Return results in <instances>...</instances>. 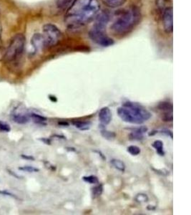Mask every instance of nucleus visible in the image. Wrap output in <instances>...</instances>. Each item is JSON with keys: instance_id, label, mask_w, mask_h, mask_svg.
I'll use <instances>...</instances> for the list:
<instances>
[{"instance_id": "nucleus-1", "label": "nucleus", "mask_w": 191, "mask_h": 215, "mask_svg": "<svg viewBox=\"0 0 191 215\" xmlns=\"http://www.w3.org/2000/svg\"><path fill=\"white\" fill-rule=\"evenodd\" d=\"M98 0H74L64 15V24L70 30H76L89 23L98 15Z\"/></svg>"}, {"instance_id": "nucleus-2", "label": "nucleus", "mask_w": 191, "mask_h": 215, "mask_svg": "<svg viewBox=\"0 0 191 215\" xmlns=\"http://www.w3.org/2000/svg\"><path fill=\"white\" fill-rule=\"evenodd\" d=\"M140 18V9L136 6H131L117 14L110 28L117 35H125L136 27Z\"/></svg>"}, {"instance_id": "nucleus-3", "label": "nucleus", "mask_w": 191, "mask_h": 215, "mask_svg": "<svg viewBox=\"0 0 191 215\" xmlns=\"http://www.w3.org/2000/svg\"><path fill=\"white\" fill-rule=\"evenodd\" d=\"M117 114L123 121L132 124H142L151 118V113L140 105L126 102L117 109Z\"/></svg>"}, {"instance_id": "nucleus-4", "label": "nucleus", "mask_w": 191, "mask_h": 215, "mask_svg": "<svg viewBox=\"0 0 191 215\" xmlns=\"http://www.w3.org/2000/svg\"><path fill=\"white\" fill-rule=\"evenodd\" d=\"M25 43H26V39L24 34H15L12 38L5 52L4 56L5 61L11 63V62H15L20 60L25 51Z\"/></svg>"}, {"instance_id": "nucleus-5", "label": "nucleus", "mask_w": 191, "mask_h": 215, "mask_svg": "<svg viewBox=\"0 0 191 215\" xmlns=\"http://www.w3.org/2000/svg\"><path fill=\"white\" fill-rule=\"evenodd\" d=\"M43 36L46 47H54L59 43L62 37L61 31L52 24H47L43 27Z\"/></svg>"}, {"instance_id": "nucleus-6", "label": "nucleus", "mask_w": 191, "mask_h": 215, "mask_svg": "<svg viewBox=\"0 0 191 215\" xmlns=\"http://www.w3.org/2000/svg\"><path fill=\"white\" fill-rule=\"evenodd\" d=\"M89 36L94 42L102 47H109L114 44V41L105 34V30H98L93 27L90 30Z\"/></svg>"}, {"instance_id": "nucleus-7", "label": "nucleus", "mask_w": 191, "mask_h": 215, "mask_svg": "<svg viewBox=\"0 0 191 215\" xmlns=\"http://www.w3.org/2000/svg\"><path fill=\"white\" fill-rule=\"evenodd\" d=\"M162 20L164 30L167 33H171L173 30V10L172 7H167L163 11Z\"/></svg>"}, {"instance_id": "nucleus-8", "label": "nucleus", "mask_w": 191, "mask_h": 215, "mask_svg": "<svg viewBox=\"0 0 191 215\" xmlns=\"http://www.w3.org/2000/svg\"><path fill=\"white\" fill-rule=\"evenodd\" d=\"M109 21H110V15H109V13L105 11L101 12L97 16L96 21H95V24L93 26V27L98 29V30H105Z\"/></svg>"}, {"instance_id": "nucleus-9", "label": "nucleus", "mask_w": 191, "mask_h": 215, "mask_svg": "<svg viewBox=\"0 0 191 215\" xmlns=\"http://www.w3.org/2000/svg\"><path fill=\"white\" fill-rule=\"evenodd\" d=\"M31 44L36 51L45 48V40L43 34L40 33L34 34L31 39Z\"/></svg>"}, {"instance_id": "nucleus-10", "label": "nucleus", "mask_w": 191, "mask_h": 215, "mask_svg": "<svg viewBox=\"0 0 191 215\" xmlns=\"http://www.w3.org/2000/svg\"><path fill=\"white\" fill-rule=\"evenodd\" d=\"M98 118L102 125H108L111 122L112 113L108 107H103L100 110L98 113Z\"/></svg>"}, {"instance_id": "nucleus-11", "label": "nucleus", "mask_w": 191, "mask_h": 215, "mask_svg": "<svg viewBox=\"0 0 191 215\" xmlns=\"http://www.w3.org/2000/svg\"><path fill=\"white\" fill-rule=\"evenodd\" d=\"M13 121L18 124H26L30 121V115L14 111L11 115Z\"/></svg>"}, {"instance_id": "nucleus-12", "label": "nucleus", "mask_w": 191, "mask_h": 215, "mask_svg": "<svg viewBox=\"0 0 191 215\" xmlns=\"http://www.w3.org/2000/svg\"><path fill=\"white\" fill-rule=\"evenodd\" d=\"M102 2L107 6L112 8L119 7L125 3L126 0H102Z\"/></svg>"}, {"instance_id": "nucleus-13", "label": "nucleus", "mask_w": 191, "mask_h": 215, "mask_svg": "<svg viewBox=\"0 0 191 215\" xmlns=\"http://www.w3.org/2000/svg\"><path fill=\"white\" fill-rule=\"evenodd\" d=\"M72 123L77 128L80 129L81 130H89L90 125H91V123L90 122L82 121V120H76V121L73 122Z\"/></svg>"}, {"instance_id": "nucleus-14", "label": "nucleus", "mask_w": 191, "mask_h": 215, "mask_svg": "<svg viewBox=\"0 0 191 215\" xmlns=\"http://www.w3.org/2000/svg\"><path fill=\"white\" fill-rule=\"evenodd\" d=\"M158 108L160 111L164 112H173V106L171 103L168 101H163L158 105Z\"/></svg>"}, {"instance_id": "nucleus-15", "label": "nucleus", "mask_w": 191, "mask_h": 215, "mask_svg": "<svg viewBox=\"0 0 191 215\" xmlns=\"http://www.w3.org/2000/svg\"><path fill=\"white\" fill-rule=\"evenodd\" d=\"M110 163L112 165L114 168H116L117 170L120 171L121 172H124L125 171V164L122 161L119 159H113L110 161Z\"/></svg>"}, {"instance_id": "nucleus-16", "label": "nucleus", "mask_w": 191, "mask_h": 215, "mask_svg": "<svg viewBox=\"0 0 191 215\" xmlns=\"http://www.w3.org/2000/svg\"><path fill=\"white\" fill-rule=\"evenodd\" d=\"M153 147L156 149L157 153L160 155V156H165V151H164V146H163V143L160 140H156L153 142Z\"/></svg>"}, {"instance_id": "nucleus-17", "label": "nucleus", "mask_w": 191, "mask_h": 215, "mask_svg": "<svg viewBox=\"0 0 191 215\" xmlns=\"http://www.w3.org/2000/svg\"><path fill=\"white\" fill-rule=\"evenodd\" d=\"M30 117L34 120L35 123H37V124L45 125V122L47 120V118L46 117L37 114V113H31V114H30Z\"/></svg>"}, {"instance_id": "nucleus-18", "label": "nucleus", "mask_w": 191, "mask_h": 215, "mask_svg": "<svg viewBox=\"0 0 191 215\" xmlns=\"http://www.w3.org/2000/svg\"><path fill=\"white\" fill-rule=\"evenodd\" d=\"M73 1L74 0H57V7L59 9H65L67 11V9L70 7Z\"/></svg>"}, {"instance_id": "nucleus-19", "label": "nucleus", "mask_w": 191, "mask_h": 215, "mask_svg": "<svg viewBox=\"0 0 191 215\" xmlns=\"http://www.w3.org/2000/svg\"><path fill=\"white\" fill-rule=\"evenodd\" d=\"M102 192H103V186L102 184H98L92 189V193H93V197L94 198L100 197L102 194Z\"/></svg>"}, {"instance_id": "nucleus-20", "label": "nucleus", "mask_w": 191, "mask_h": 215, "mask_svg": "<svg viewBox=\"0 0 191 215\" xmlns=\"http://www.w3.org/2000/svg\"><path fill=\"white\" fill-rule=\"evenodd\" d=\"M101 134L105 138L108 139V140H112V139H114L116 137L115 133L112 131H109V130H107L106 129L102 130Z\"/></svg>"}, {"instance_id": "nucleus-21", "label": "nucleus", "mask_w": 191, "mask_h": 215, "mask_svg": "<svg viewBox=\"0 0 191 215\" xmlns=\"http://www.w3.org/2000/svg\"><path fill=\"white\" fill-rule=\"evenodd\" d=\"M127 152L130 153L132 156H137L140 154V149L137 146L131 145L127 147Z\"/></svg>"}, {"instance_id": "nucleus-22", "label": "nucleus", "mask_w": 191, "mask_h": 215, "mask_svg": "<svg viewBox=\"0 0 191 215\" xmlns=\"http://www.w3.org/2000/svg\"><path fill=\"white\" fill-rule=\"evenodd\" d=\"M82 179L84 181L87 182V183L91 184H95L99 183V180L98 177L95 176H83Z\"/></svg>"}, {"instance_id": "nucleus-23", "label": "nucleus", "mask_w": 191, "mask_h": 215, "mask_svg": "<svg viewBox=\"0 0 191 215\" xmlns=\"http://www.w3.org/2000/svg\"><path fill=\"white\" fill-rule=\"evenodd\" d=\"M162 120L165 122H172L173 120V112H165L162 116Z\"/></svg>"}, {"instance_id": "nucleus-24", "label": "nucleus", "mask_w": 191, "mask_h": 215, "mask_svg": "<svg viewBox=\"0 0 191 215\" xmlns=\"http://www.w3.org/2000/svg\"><path fill=\"white\" fill-rule=\"evenodd\" d=\"M135 201L137 202H146L148 201V197L145 194H138L135 197Z\"/></svg>"}, {"instance_id": "nucleus-25", "label": "nucleus", "mask_w": 191, "mask_h": 215, "mask_svg": "<svg viewBox=\"0 0 191 215\" xmlns=\"http://www.w3.org/2000/svg\"><path fill=\"white\" fill-rule=\"evenodd\" d=\"M19 169L21 170V171L30 172V173H32V172H38V171H40V169H39V168L33 167V166H21V167L19 168Z\"/></svg>"}, {"instance_id": "nucleus-26", "label": "nucleus", "mask_w": 191, "mask_h": 215, "mask_svg": "<svg viewBox=\"0 0 191 215\" xmlns=\"http://www.w3.org/2000/svg\"><path fill=\"white\" fill-rule=\"evenodd\" d=\"M144 138V136L142 134H139L137 133H135V132H131V133L130 134V140H134V141H141Z\"/></svg>"}, {"instance_id": "nucleus-27", "label": "nucleus", "mask_w": 191, "mask_h": 215, "mask_svg": "<svg viewBox=\"0 0 191 215\" xmlns=\"http://www.w3.org/2000/svg\"><path fill=\"white\" fill-rule=\"evenodd\" d=\"M0 130L3 132H9L11 130V127L8 123L0 120Z\"/></svg>"}, {"instance_id": "nucleus-28", "label": "nucleus", "mask_w": 191, "mask_h": 215, "mask_svg": "<svg viewBox=\"0 0 191 215\" xmlns=\"http://www.w3.org/2000/svg\"><path fill=\"white\" fill-rule=\"evenodd\" d=\"M148 127H146V126H141V127H139V128H137L133 129V130H132V132H135V133H139V134H142V135H143V133H146V132H148Z\"/></svg>"}, {"instance_id": "nucleus-29", "label": "nucleus", "mask_w": 191, "mask_h": 215, "mask_svg": "<svg viewBox=\"0 0 191 215\" xmlns=\"http://www.w3.org/2000/svg\"><path fill=\"white\" fill-rule=\"evenodd\" d=\"M0 194H2L4 196H9V197L15 198V199H17V197L14 195V194L10 193V192H7V191H0Z\"/></svg>"}, {"instance_id": "nucleus-30", "label": "nucleus", "mask_w": 191, "mask_h": 215, "mask_svg": "<svg viewBox=\"0 0 191 215\" xmlns=\"http://www.w3.org/2000/svg\"><path fill=\"white\" fill-rule=\"evenodd\" d=\"M21 157L22 158L24 159H27V160H31V161H34L35 160V158L32 156H27V155H25L22 154L21 155Z\"/></svg>"}, {"instance_id": "nucleus-31", "label": "nucleus", "mask_w": 191, "mask_h": 215, "mask_svg": "<svg viewBox=\"0 0 191 215\" xmlns=\"http://www.w3.org/2000/svg\"><path fill=\"white\" fill-rule=\"evenodd\" d=\"M162 133L166 134L167 136H169L171 138H173V132L170 131L169 130H162Z\"/></svg>"}, {"instance_id": "nucleus-32", "label": "nucleus", "mask_w": 191, "mask_h": 215, "mask_svg": "<svg viewBox=\"0 0 191 215\" xmlns=\"http://www.w3.org/2000/svg\"><path fill=\"white\" fill-rule=\"evenodd\" d=\"M58 124L61 125V126H69V123L65 121H60L58 123Z\"/></svg>"}, {"instance_id": "nucleus-33", "label": "nucleus", "mask_w": 191, "mask_h": 215, "mask_svg": "<svg viewBox=\"0 0 191 215\" xmlns=\"http://www.w3.org/2000/svg\"><path fill=\"white\" fill-rule=\"evenodd\" d=\"M49 98L50 101H52V102H57V98L55 97V96H53V95H49Z\"/></svg>"}, {"instance_id": "nucleus-34", "label": "nucleus", "mask_w": 191, "mask_h": 215, "mask_svg": "<svg viewBox=\"0 0 191 215\" xmlns=\"http://www.w3.org/2000/svg\"><path fill=\"white\" fill-rule=\"evenodd\" d=\"M40 140H41V141H43L44 143H45L46 144H49H49H51L50 140H49V139H47V138H41Z\"/></svg>"}, {"instance_id": "nucleus-35", "label": "nucleus", "mask_w": 191, "mask_h": 215, "mask_svg": "<svg viewBox=\"0 0 191 215\" xmlns=\"http://www.w3.org/2000/svg\"><path fill=\"white\" fill-rule=\"evenodd\" d=\"M8 171H9V173H10V174H12V176H15V177H17V178H20V176H18V175L15 174V173H14V172H13L12 171H10V170H8Z\"/></svg>"}]
</instances>
